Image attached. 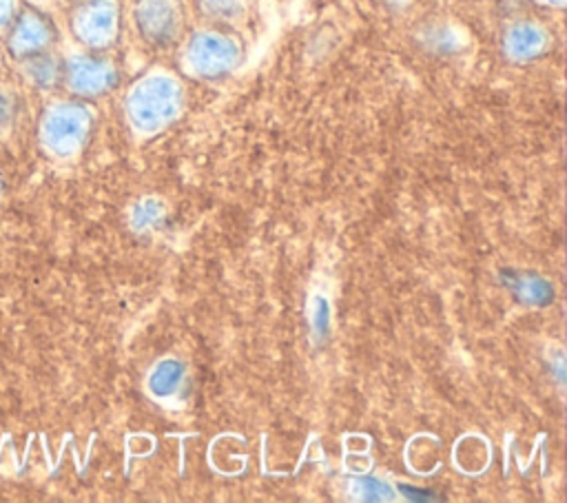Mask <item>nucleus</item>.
I'll list each match as a JSON object with an SVG mask.
<instances>
[{
    "label": "nucleus",
    "mask_w": 567,
    "mask_h": 503,
    "mask_svg": "<svg viewBox=\"0 0 567 503\" xmlns=\"http://www.w3.org/2000/svg\"><path fill=\"white\" fill-rule=\"evenodd\" d=\"M18 9H20L18 0H0V38L7 33V29L13 22Z\"/></svg>",
    "instance_id": "obj_12"
},
{
    "label": "nucleus",
    "mask_w": 567,
    "mask_h": 503,
    "mask_svg": "<svg viewBox=\"0 0 567 503\" xmlns=\"http://www.w3.org/2000/svg\"><path fill=\"white\" fill-rule=\"evenodd\" d=\"M4 55H7V51H4V44H2V38H0V78L4 73Z\"/></svg>",
    "instance_id": "obj_14"
},
{
    "label": "nucleus",
    "mask_w": 567,
    "mask_h": 503,
    "mask_svg": "<svg viewBox=\"0 0 567 503\" xmlns=\"http://www.w3.org/2000/svg\"><path fill=\"white\" fill-rule=\"evenodd\" d=\"M24 2L31 4V7H38V9H42V11L51 4V0H24Z\"/></svg>",
    "instance_id": "obj_13"
},
{
    "label": "nucleus",
    "mask_w": 567,
    "mask_h": 503,
    "mask_svg": "<svg viewBox=\"0 0 567 503\" xmlns=\"http://www.w3.org/2000/svg\"><path fill=\"white\" fill-rule=\"evenodd\" d=\"M135 22L140 33L153 44H168L177 38L182 13L177 0H140L135 4Z\"/></svg>",
    "instance_id": "obj_7"
},
{
    "label": "nucleus",
    "mask_w": 567,
    "mask_h": 503,
    "mask_svg": "<svg viewBox=\"0 0 567 503\" xmlns=\"http://www.w3.org/2000/svg\"><path fill=\"white\" fill-rule=\"evenodd\" d=\"M536 2H543V4H549V7H563L565 0H536Z\"/></svg>",
    "instance_id": "obj_15"
},
{
    "label": "nucleus",
    "mask_w": 567,
    "mask_h": 503,
    "mask_svg": "<svg viewBox=\"0 0 567 503\" xmlns=\"http://www.w3.org/2000/svg\"><path fill=\"white\" fill-rule=\"evenodd\" d=\"M55 38H58V31L49 13L38 7L24 4L18 9L13 22L2 35V44L13 60H20V58L53 49Z\"/></svg>",
    "instance_id": "obj_3"
},
{
    "label": "nucleus",
    "mask_w": 567,
    "mask_h": 503,
    "mask_svg": "<svg viewBox=\"0 0 567 503\" xmlns=\"http://www.w3.org/2000/svg\"><path fill=\"white\" fill-rule=\"evenodd\" d=\"M0 195H2V177H0Z\"/></svg>",
    "instance_id": "obj_16"
},
{
    "label": "nucleus",
    "mask_w": 567,
    "mask_h": 503,
    "mask_svg": "<svg viewBox=\"0 0 567 503\" xmlns=\"http://www.w3.org/2000/svg\"><path fill=\"white\" fill-rule=\"evenodd\" d=\"M204 11L215 18H237L246 11L248 0H199Z\"/></svg>",
    "instance_id": "obj_11"
},
{
    "label": "nucleus",
    "mask_w": 567,
    "mask_h": 503,
    "mask_svg": "<svg viewBox=\"0 0 567 503\" xmlns=\"http://www.w3.org/2000/svg\"><path fill=\"white\" fill-rule=\"evenodd\" d=\"M20 91L16 84L0 78V142L9 140L20 117Z\"/></svg>",
    "instance_id": "obj_10"
},
{
    "label": "nucleus",
    "mask_w": 567,
    "mask_h": 503,
    "mask_svg": "<svg viewBox=\"0 0 567 503\" xmlns=\"http://www.w3.org/2000/svg\"><path fill=\"white\" fill-rule=\"evenodd\" d=\"M16 66H18L20 78L33 89L49 91V89H55L62 84L64 60L53 49L20 58V60H16Z\"/></svg>",
    "instance_id": "obj_8"
},
{
    "label": "nucleus",
    "mask_w": 567,
    "mask_h": 503,
    "mask_svg": "<svg viewBox=\"0 0 567 503\" xmlns=\"http://www.w3.org/2000/svg\"><path fill=\"white\" fill-rule=\"evenodd\" d=\"M503 47L512 60H532L545 51L547 33L532 22H520L505 33Z\"/></svg>",
    "instance_id": "obj_9"
},
{
    "label": "nucleus",
    "mask_w": 567,
    "mask_h": 503,
    "mask_svg": "<svg viewBox=\"0 0 567 503\" xmlns=\"http://www.w3.org/2000/svg\"><path fill=\"white\" fill-rule=\"evenodd\" d=\"M182 106V89L166 75H148L126 97V113L135 129L155 131L168 124Z\"/></svg>",
    "instance_id": "obj_2"
},
{
    "label": "nucleus",
    "mask_w": 567,
    "mask_h": 503,
    "mask_svg": "<svg viewBox=\"0 0 567 503\" xmlns=\"http://www.w3.org/2000/svg\"><path fill=\"white\" fill-rule=\"evenodd\" d=\"M115 0H80L71 11L73 35L91 51H102L117 38Z\"/></svg>",
    "instance_id": "obj_5"
},
{
    "label": "nucleus",
    "mask_w": 567,
    "mask_h": 503,
    "mask_svg": "<svg viewBox=\"0 0 567 503\" xmlns=\"http://www.w3.org/2000/svg\"><path fill=\"white\" fill-rule=\"evenodd\" d=\"M93 129V111L80 100H55L38 120L40 148L53 160L75 157Z\"/></svg>",
    "instance_id": "obj_1"
},
{
    "label": "nucleus",
    "mask_w": 567,
    "mask_h": 503,
    "mask_svg": "<svg viewBox=\"0 0 567 503\" xmlns=\"http://www.w3.org/2000/svg\"><path fill=\"white\" fill-rule=\"evenodd\" d=\"M117 82L115 64L100 53H75L64 60L62 84L80 100H91L109 93Z\"/></svg>",
    "instance_id": "obj_4"
},
{
    "label": "nucleus",
    "mask_w": 567,
    "mask_h": 503,
    "mask_svg": "<svg viewBox=\"0 0 567 503\" xmlns=\"http://www.w3.org/2000/svg\"><path fill=\"white\" fill-rule=\"evenodd\" d=\"M237 60L239 49L235 40L215 31L195 33L184 53L186 69L199 78H219L228 73Z\"/></svg>",
    "instance_id": "obj_6"
}]
</instances>
